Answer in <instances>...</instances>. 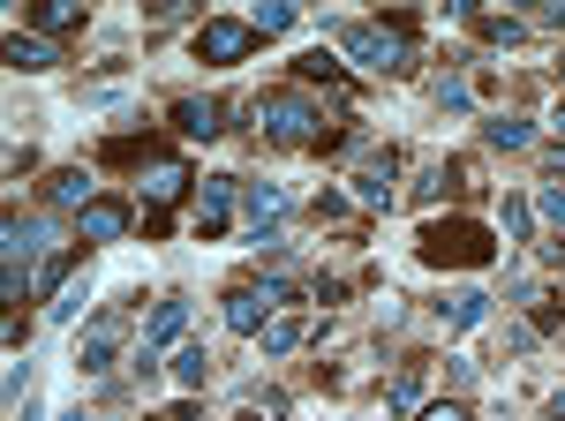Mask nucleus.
Instances as JSON below:
<instances>
[{
  "instance_id": "34",
  "label": "nucleus",
  "mask_w": 565,
  "mask_h": 421,
  "mask_svg": "<svg viewBox=\"0 0 565 421\" xmlns=\"http://www.w3.org/2000/svg\"><path fill=\"white\" fill-rule=\"evenodd\" d=\"M15 421H39V407H31V399H23V407H15Z\"/></svg>"
},
{
  "instance_id": "32",
  "label": "nucleus",
  "mask_w": 565,
  "mask_h": 421,
  "mask_svg": "<svg viewBox=\"0 0 565 421\" xmlns=\"http://www.w3.org/2000/svg\"><path fill=\"white\" fill-rule=\"evenodd\" d=\"M535 23H543V31H565V8H558V0H551V8H535Z\"/></svg>"
},
{
  "instance_id": "25",
  "label": "nucleus",
  "mask_w": 565,
  "mask_h": 421,
  "mask_svg": "<svg viewBox=\"0 0 565 421\" xmlns=\"http://www.w3.org/2000/svg\"><path fill=\"white\" fill-rule=\"evenodd\" d=\"M84 279H68V287H61V294H53V324H76V316H84Z\"/></svg>"
},
{
  "instance_id": "15",
  "label": "nucleus",
  "mask_w": 565,
  "mask_h": 421,
  "mask_svg": "<svg viewBox=\"0 0 565 421\" xmlns=\"http://www.w3.org/2000/svg\"><path fill=\"white\" fill-rule=\"evenodd\" d=\"M53 61H61V53H53L45 39H23V31H8V68H23V76H45Z\"/></svg>"
},
{
  "instance_id": "2",
  "label": "nucleus",
  "mask_w": 565,
  "mask_h": 421,
  "mask_svg": "<svg viewBox=\"0 0 565 421\" xmlns=\"http://www.w3.org/2000/svg\"><path fill=\"white\" fill-rule=\"evenodd\" d=\"M257 121L264 136L279 143V151H309V143H324V114L309 106V98H295V90H271L257 106Z\"/></svg>"
},
{
  "instance_id": "8",
  "label": "nucleus",
  "mask_w": 565,
  "mask_h": 421,
  "mask_svg": "<svg viewBox=\"0 0 565 421\" xmlns=\"http://www.w3.org/2000/svg\"><path fill=\"white\" fill-rule=\"evenodd\" d=\"M348 181H354V204H370V210H377V204H392V181H399V159H392V151H377V159H362V166H354Z\"/></svg>"
},
{
  "instance_id": "18",
  "label": "nucleus",
  "mask_w": 565,
  "mask_h": 421,
  "mask_svg": "<svg viewBox=\"0 0 565 421\" xmlns=\"http://www.w3.org/2000/svg\"><path fill=\"white\" fill-rule=\"evenodd\" d=\"M482 143H490V151H527V143H535V128L513 121V114H498V121H482Z\"/></svg>"
},
{
  "instance_id": "5",
  "label": "nucleus",
  "mask_w": 565,
  "mask_h": 421,
  "mask_svg": "<svg viewBox=\"0 0 565 421\" xmlns=\"http://www.w3.org/2000/svg\"><path fill=\"white\" fill-rule=\"evenodd\" d=\"M249 53H257V31L234 23V15H212V23L196 31V61H212V68H242Z\"/></svg>"
},
{
  "instance_id": "3",
  "label": "nucleus",
  "mask_w": 565,
  "mask_h": 421,
  "mask_svg": "<svg viewBox=\"0 0 565 421\" xmlns=\"http://www.w3.org/2000/svg\"><path fill=\"white\" fill-rule=\"evenodd\" d=\"M415 256L423 263H490L498 241H490V226H476V218H445V226H423Z\"/></svg>"
},
{
  "instance_id": "24",
  "label": "nucleus",
  "mask_w": 565,
  "mask_h": 421,
  "mask_svg": "<svg viewBox=\"0 0 565 421\" xmlns=\"http://www.w3.org/2000/svg\"><path fill=\"white\" fill-rule=\"evenodd\" d=\"M445 188H452V166H445V159H430V166H423V181H415V204H437Z\"/></svg>"
},
{
  "instance_id": "17",
  "label": "nucleus",
  "mask_w": 565,
  "mask_h": 421,
  "mask_svg": "<svg viewBox=\"0 0 565 421\" xmlns=\"http://www.w3.org/2000/svg\"><path fill=\"white\" fill-rule=\"evenodd\" d=\"M45 196H53V204H76V210L98 204V196H90V173H84V166H61L53 181H45Z\"/></svg>"
},
{
  "instance_id": "27",
  "label": "nucleus",
  "mask_w": 565,
  "mask_h": 421,
  "mask_svg": "<svg viewBox=\"0 0 565 421\" xmlns=\"http://www.w3.org/2000/svg\"><path fill=\"white\" fill-rule=\"evenodd\" d=\"M437 106H445V114H468V106H476V90L460 84V76H445V84H437Z\"/></svg>"
},
{
  "instance_id": "7",
  "label": "nucleus",
  "mask_w": 565,
  "mask_h": 421,
  "mask_svg": "<svg viewBox=\"0 0 565 421\" xmlns=\"http://www.w3.org/2000/svg\"><path fill=\"white\" fill-rule=\"evenodd\" d=\"M234 173H218V181H204V196H196V241H218L226 234V210H234Z\"/></svg>"
},
{
  "instance_id": "38",
  "label": "nucleus",
  "mask_w": 565,
  "mask_h": 421,
  "mask_svg": "<svg viewBox=\"0 0 565 421\" xmlns=\"http://www.w3.org/2000/svg\"><path fill=\"white\" fill-rule=\"evenodd\" d=\"M558 84H565V61H558Z\"/></svg>"
},
{
  "instance_id": "22",
  "label": "nucleus",
  "mask_w": 565,
  "mask_h": 421,
  "mask_svg": "<svg viewBox=\"0 0 565 421\" xmlns=\"http://www.w3.org/2000/svg\"><path fill=\"white\" fill-rule=\"evenodd\" d=\"M302 76H309V84H348V61L317 45V53H302Z\"/></svg>"
},
{
  "instance_id": "14",
  "label": "nucleus",
  "mask_w": 565,
  "mask_h": 421,
  "mask_svg": "<svg viewBox=\"0 0 565 421\" xmlns=\"http://www.w3.org/2000/svg\"><path fill=\"white\" fill-rule=\"evenodd\" d=\"M257 338H264V354H302L309 338H317V324H309V316H271Z\"/></svg>"
},
{
  "instance_id": "29",
  "label": "nucleus",
  "mask_w": 565,
  "mask_h": 421,
  "mask_svg": "<svg viewBox=\"0 0 565 421\" xmlns=\"http://www.w3.org/2000/svg\"><path fill=\"white\" fill-rule=\"evenodd\" d=\"M415 421H468V407H460V399H430Z\"/></svg>"
},
{
  "instance_id": "1",
  "label": "nucleus",
  "mask_w": 565,
  "mask_h": 421,
  "mask_svg": "<svg viewBox=\"0 0 565 421\" xmlns=\"http://www.w3.org/2000/svg\"><path fill=\"white\" fill-rule=\"evenodd\" d=\"M332 53L340 61H354L362 76H392L399 68V53H407V39H399V23H332Z\"/></svg>"
},
{
  "instance_id": "12",
  "label": "nucleus",
  "mask_w": 565,
  "mask_h": 421,
  "mask_svg": "<svg viewBox=\"0 0 565 421\" xmlns=\"http://www.w3.org/2000/svg\"><path fill=\"white\" fill-rule=\"evenodd\" d=\"M143 196H151V210L181 204V196H189V166H181V159H159V166L143 173Z\"/></svg>"
},
{
  "instance_id": "37",
  "label": "nucleus",
  "mask_w": 565,
  "mask_h": 421,
  "mask_svg": "<svg viewBox=\"0 0 565 421\" xmlns=\"http://www.w3.org/2000/svg\"><path fill=\"white\" fill-rule=\"evenodd\" d=\"M61 421H90V414H84V407H76V414H61Z\"/></svg>"
},
{
  "instance_id": "21",
  "label": "nucleus",
  "mask_w": 565,
  "mask_h": 421,
  "mask_svg": "<svg viewBox=\"0 0 565 421\" xmlns=\"http://www.w3.org/2000/svg\"><path fill=\"white\" fill-rule=\"evenodd\" d=\"M460 15H468V8H460ZM468 23H476L490 45H521L527 39V23H513V15H468Z\"/></svg>"
},
{
  "instance_id": "33",
  "label": "nucleus",
  "mask_w": 565,
  "mask_h": 421,
  "mask_svg": "<svg viewBox=\"0 0 565 421\" xmlns=\"http://www.w3.org/2000/svg\"><path fill=\"white\" fill-rule=\"evenodd\" d=\"M551 128H558V136H565V98H558V106H551Z\"/></svg>"
},
{
  "instance_id": "36",
  "label": "nucleus",
  "mask_w": 565,
  "mask_h": 421,
  "mask_svg": "<svg viewBox=\"0 0 565 421\" xmlns=\"http://www.w3.org/2000/svg\"><path fill=\"white\" fill-rule=\"evenodd\" d=\"M551 421H565V391H558V399H551Z\"/></svg>"
},
{
  "instance_id": "23",
  "label": "nucleus",
  "mask_w": 565,
  "mask_h": 421,
  "mask_svg": "<svg viewBox=\"0 0 565 421\" xmlns=\"http://www.w3.org/2000/svg\"><path fill=\"white\" fill-rule=\"evenodd\" d=\"M249 31H257V39H279V31H295V8H287V0H264L257 15H249Z\"/></svg>"
},
{
  "instance_id": "28",
  "label": "nucleus",
  "mask_w": 565,
  "mask_h": 421,
  "mask_svg": "<svg viewBox=\"0 0 565 421\" xmlns=\"http://www.w3.org/2000/svg\"><path fill=\"white\" fill-rule=\"evenodd\" d=\"M415 399H423V369H407V377L392 384V414H407V407H415Z\"/></svg>"
},
{
  "instance_id": "9",
  "label": "nucleus",
  "mask_w": 565,
  "mask_h": 421,
  "mask_svg": "<svg viewBox=\"0 0 565 421\" xmlns=\"http://www.w3.org/2000/svg\"><path fill=\"white\" fill-rule=\"evenodd\" d=\"M174 128L189 143H212L218 128H226V106H218V98H174Z\"/></svg>"
},
{
  "instance_id": "16",
  "label": "nucleus",
  "mask_w": 565,
  "mask_h": 421,
  "mask_svg": "<svg viewBox=\"0 0 565 421\" xmlns=\"http://www.w3.org/2000/svg\"><path fill=\"white\" fill-rule=\"evenodd\" d=\"M167 369H174L181 391H204V377H212V354H204V346H174V354H167Z\"/></svg>"
},
{
  "instance_id": "13",
  "label": "nucleus",
  "mask_w": 565,
  "mask_h": 421,
  "mask_svg": "<svg viewBox=\"0 0 565 421\" xmlns=\"http://www.w3.org/2000/svg\"><path fill=\"white\" fill-rule=\"evenodd\" d=\"M121 234H129V204H114V196L84 204V241H121Z\"/></svg>"
},
{
  "instance_id": "20",
  "label": "nucleus",
  "mask_w": 565,
  "mask_h": 421,
  "mask_svg": "<svg viewBox=\"0 0 565 421\" xmlns=\"http://www.w3.org/2000/svg\"><path fill=\"white\" fill-rule=\"evenodd\" d=\"M527 226H535V204H527V196H505V204H498V234H505V241H527Z\"/></svg>"
},
{
  "instance_id": "35",
  "label": "nucleus",
  "mask_w": 565,
  "mask_h": 421,
  "mask_svg": "<svg viewBox=\"0 0 565 421\" xmlns=\"http://www.w3.org/2000/svg\"><path fill=\"white\" fill-rule=\"evenodd\" d=\"M174 421H204V414H196V407H174Z\"/></svg>"
},
{
  "instance_id": "19",
  "label": "nucleus",
  "mask_w": 565,
  "mask_h": 421,
  "mask_svg": "<svg viewBox=\"0 0 565 421\" xmlns=\"http://www.w3.org/2000/svg\"><path fill=\"white\" fill-rule=\"evenodd\" d=\"M61 287H68V249H45V256H39V271H31V301L61 294Z\"/></svg>"
},
{
  "instance_id": "4",
  "label": "nucleus",
  "mask_w": 565,
  "mask_h": 421,
  "mask_svg": "<svg viewBox=\"0 0 565 421\" xmlns=\"http://www.w3.org/2000/svg\"><path fill=\"white\" fill-rule=\"evenodd\" d=\"M279 301H287V279H264V287H234L226 294V332L257 338L271 316H279Z\"/></svg>"
},
{
  "instance_id": "6",
  "label": "nucleus",
  "mask_w": 565,
  "mask_h": 421,
  "mask_svg": "<svg viewBox=\"0 0 565 421\" xmlns=\"http://www.w3.org/2000/svg\"><path fill=\"white\" fill-rule=\"evenodd\" d=\"M114 354H121V324H114V316H98V324L76 338V369H84V377H106V369H114Z\"/></svg>"
},
{
  "instance_id": "26",
  "label": "nucleus",
  "mask_w": 565,
  "mask_h": 421,
  "mask_svg": "<svg viewBox=\"0 0 565 421\" xmlns=\"http://www.w3.org/2000/svg\"><path fill=\"white\" fill-rule=\"evenodd\" d=\"M39 23H45V31H76V23H84V8H76V0H45Z\"/></svg>"
},
{
  "instance_id": "30",
  "label": "nucleus",
  "mask_w": 565,
  "mask_h": 421,
  "mask_svg": "<svg viewBox=\"0 0 565 421\" xmlns=\"http://www.w3.org/2000/svg\"><path fill=\"white\" fill-rule=\"evenodd\" d=\"M535 210H543L551 226H565V188H543V196H535Z\"/></svg>"
},
{
  "instance_id": "39",
  "label": "nucleus",
  "mask_w": 565,
  "mask_h": 421,
  "mask_svg": "<svg viewBox=\"0 0 565 421\" xmlns=\"http://www.w3.org/2000/svg\"><path fill=\"white\" fill-rule=\"evenodd\" d=\"M151 421H174V414H151Z\"/></svg>"
},
{
  "instance_id": "31",
  "label": "nucleus",
  "mask_w": 565,
  "mask_h": 421,
  "mask_svg": "<svg viewBox=\"0 0 565 421\" xmlns=\"http://www.w3.org/2000/svg\"><path fill=\"white\" fill-rule=\"evenodd\" d=\"M348 204H354V196H340V188H324V196H317V218H348Z\"/></svg>"
},
{
  "instance_id": "10",
  "label": "nucleus",
  "mask_w": 565,
  "mask_h": 421,
  "mask_svg": "<svg viewBox=\"0 0 565 421\" xmlns=\"http://www.w3.org/2000/svg\"><path fill=\"white\" fill-rule=\"evenodd\" d=\"M181 332H189V301L167 294L159 309H151V324H143V354H167V346H174Z\"/></svg>"
},
{
  "instance_id": "11",
  "label": "nucleus",
  "mask_w": 565,
  "mask_h": 421,
  "mask_svg": "<svg viewBox=\"0 0 565 421\" xmlns=\"http://www.w3.org/2000/svg\"><path fill=\"white\" fill-rule=\"evenodd\" d=\"M437 316H445V332H476L482 316H490V294H482V287H460V294L437 301Z\"/></svg>"
},
{
  "instance_id": "40",
  "label": "nucleus",
  "mask_w": 565,
  "mask_h": 421,
  "mask_svg": "<svg viewBox=\"0 0 565 421\" xmlns=\"http://www.w3.org/2000/svg\"><path fill=\"white\" fill-rule=\"evenodd\" d=\"M242 421H257V414H242Z\"/></svg>"
}]
</instances>
